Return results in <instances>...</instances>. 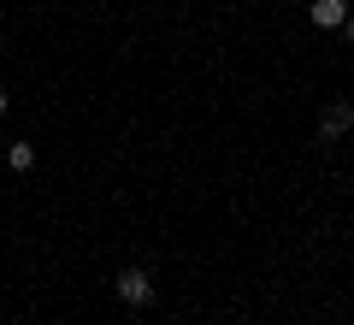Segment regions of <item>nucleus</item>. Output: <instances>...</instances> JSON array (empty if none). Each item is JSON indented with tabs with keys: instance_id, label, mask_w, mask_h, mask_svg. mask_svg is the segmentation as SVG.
Listing matches in <instances>:
<instances>
[{
	"instance_id": "f257e3e1",
	"label": "nucleus",
	"mask_w": 354,
	"mask_h": 325,
	"mask_svg": "<svg viewBox=\"0 0 354 325\" xmlns=\"http://www.w3.org/2000/svg\"><path fill=\"white\" fill-rule=\"evenodd\" d=\"M118 296H124L130 301V308H142V301H153V278L148 272H142V266H124V272H118Z\"/></svg>"
},
{
	"instance_id": "f03ea898",
	"label": "nucleus",
	"mask_w": 354,
	"mask_h": 325,
	"mask_svg": "<svg viewBox=\"0 0 354 325\" xmlns=\"http://www.w3.org/2000/svg\"><path fill=\"white\" fill-rule=\"evenodd\" d=\"M348 125H354V107H348V100H330L325 113H319V137H325V142L348 137Z\"/></svg>"
},
{
	"instance_id": "7ed1b4c3",
	"label": "nucleus",
	"mask_w": 354,
	"mask_h": 325,
	"mask_svg": "<svg viewBox=\"0 0 354 325\" xmlns=\"http://www.w3.org/2000/svg\"><path fill=\"white\" fill-rule=\"evenodd\" d=\"M313 24L319 30H342L348 24V0H313Z\"/></svg>"
},
{
	"instance_id": "20e7f679",
	"label": "nucleus",
	"mask_w": 354,
	"mask_h": 325,
	"mask_svg": "<svg viewBox=\"0 0 354 325\" xmlns=\"http://www.w3.org/2000/svg\"><path fill=\"white\" fill-rule=\"evenodd\" d=\"M6 166H12V172H30V166H36V148H30V142H12V148H6Z\"/></svg>"
},
{
	"instance_id": "39448f33",
	"label": "nucleus",
	"mask_w": 354,
	"mask_h": 325,
	"mask_svg": "<svg viewBox=\"0 0 354 325\" xmlns=\"http://www.w3.org/2000/svg\"><path fill=\"white\" fill-rule=\"evenodd\" d=\"M342 30H348V48H354V18H348V24H342Z\"/></svg>"
},
{
	"instance_id": "423d86ee",
	"label": "nucleus",
	"mask_w": 354,
	"mask_h": 325,
	"mask_svg": "<svg viewBox=\"0 0 354 325\" xmlns=\"http://www.w3.org/2000/svg\"><path fill=\"white\" fill-rule=\"evenodd\" d=\"M0 113H6V89H0Z\"/></svg>"
}]
</instances>
